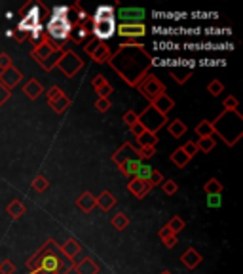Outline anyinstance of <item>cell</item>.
<instances>
[{
    "instance_id": "51",
    "label": "cell",
    "mask_w": 243,
    "mask_h": 274,
    "mask_svg": "<svg viewBox=\"0 0 243 274\" xmlns=\"http://www.w3.org/2000/svg\"><path fill=\"white\" fill-rule=\"evenodd\" d=\"M160 274H171L169 271H163V273H160Z\"/></svg>"
},
{
    "instance_id": "34",
    "label": "cell",
    "mask_w": 243,
    "mask_h": 274,
    "mask_svg": "<svg viewBox=\"0 0 243 274\" xmlns=\"http://www.w3.org/2000/svg\"><path fill=\"white\" fill-rule=\"evenodd\" d=\"M110 225L116 229V231H126L127 225H129V217L126 213H116L112 219H110Z\"/></svg>"
},
{
    "instance_id": "47",
    "label": "cell",
    "mask_w": 243,
    "mask_h": 274,
    "mask_svg": "<svg viewBox=\"0 0 243 274\" xmlns=\"http://www.w3.org/2000/svg\"><path fill=\"white\" fill-rule=\"evenodd\" d=\"M95 109H97V113H106L108 109H110V99H97L95 101Z\"/></svg>"
},
{
    "instance_id": "11",
    "label": "cell",
    "mask_w": 243,
    "mask_h": 274,
    "mask_svg": "<svg viewBox=\"0 0 243 274\" xmlns=\"http://www.w3.org/2000/svg\"><path fill=\"white\" fill-rule=\"evenodd\" d=\"M137 179L145 181V183H147L150 189H154L156 185H162V183H163V175L160 173L158 169L152 168V166H147V164H143V166L139 168Z\"/></svg>"
},
{
    "instance_id": "24",
    "label": "cell",
    "mask_w": 243,
    "mask_h": 274,
    "mask_svg": "<svg viewBox=\"0 0 243 274\" xmlns=\"http://www.w3.org/2000/svg\"><path fill=\"white\" fill-rule=\"evenodd\" d=\"M129 192L135 196V198H145L148 192H150V187H148L145 181H141V179H129Z\"/></svg>"
},
{
    "instance_id": "12",
    "label": "cell",
    "mask_w": 243,
    "mask_h": 274,
    "mask_svg": "<svg viewBox=\"0 0 243 274\" xmlns=\"http://www.w3.org/2000/svg\"><path fill=\"white\" fill-rule=\"evenodd\" d=\"M118 17H120L122 25H143L145 10H141V8H122L118 11Z\"/></svg>"
},
{
    "instance_id": "13",
    "label": "cell",
    "mask_w": 243,
    "mask_h": 274,
    "mask_svg": "<svg viewBox=\"0 0 243 274\" xmlns=\"http://www.w3.org/2000/svg\"><path fill=\"white\" fill-rule=\"evenodd\" d=\"M21 80H23L21 71H19V69H15L13 65H11V67H8L6 71H2V73H0V84L6 86L10 92H11V88H15V86L19 84Z\"/></svg>"
},
{
    "instance_id": "25",
    "label": "cell",
    "mask_w": 243,
    "mask_h": 274,
    "mask_svg": "<svg viewBox=\"0 0 243 274\" xmlns=\"http://www.w3.org/2000/svg\"><path fill=\"white\" fill-rule=\"evenodd\" d=\"M89 55H91V59H93L95 63H108V59H110L112 53H110L106 44H95L93 52L89 53Z\"/></svg>"
},
{
    "instance_id": "21",
    "label": "cell",
    "mask_w": 243,
    "mask_h": 274,
    "mask_svg": "<svg viewBox=\"0 0 243 274\" xmlns=\"http://www.w3.org/2000/svg\"><path fill=\"white\" fill-rule=\"evenodd\" d=\"M76 208L82 211V213H91L95 208V196L91 192H82L78 198H76Z\"/></svg>"
},
{
    "instance_id": "39",
    "label": "cell",
    "mask_w": 243,
    "mask_h": 274,
    "mask_svg": "<svg viewBox=\"0 0 243 274\" xmlns=\"http://www.w3.org/2000/svg\"><path fill=\"white\" fill-rule=\"evenodd\" d=\"M167 227L171 229V232H173V234H179L180 231H184L186 223H184V219H180V217H173V219L167 223Z\"/></svg>"
},
{
    "instance_id": "46",
    "label": "cell",
    "mask_w": 243,
    "mask_h": 274,
    "mask_svg": "<svg viewBox=\"0 0 243 274\" xmlns=\"http://www.w3.org/2000/svg\"><path fill=\"white\" fill-rule=\"evenodd\" d=\"M162 189H163L165 194H175V192H177V183H175L173 179L163 181V183H162Z\"/></svg>"
},
{
    "instance_id": "17",
    "label": "cell",
    "mask_w": 243,
    "mask_h": 274,
    "mask_svg": "<svg viewBox=\"0 0 243 274\" xmlns=\"http://www.w3.org/2000/svg\"><path fill=\"white\" fill-rule=\"evenodd\" d=\"M180 261H182V265L186 267V269H190V271H194L196 267H200L201 261H203V257H201V253L198 252V250H194V248H190V250H186V252L180 255Z\"/></svg>"
},
{
    "instance_id": "35",
    "label": "cell",
    "mask_w": 243,
    "mask_h": 274,
    "mask_svg": "<svg viewBox=\"0 0 243 274\" xmlns=\"http://www.w3.org/2000/svg\"><path fill=\"white\" fill-rule=\"evenodd\" d=\"M196 147H198V150H201V152H211V150H215V147H217L215 137H200V141L196 143Z\"/></svg>"
},
{
    "instance_id": "44",
    "label": "cell",
    "mask_w": 243,
    "mask_h": 274,
    "mask_svg": "<svg viewBox=\"0 0 243 274\" xmlns=\"http://www.w3.org/2000/svg\"><path fill=\"white\" fill-rule=\"evenodd\" d=\"M224 90V86H222L221 80H213V82H209V86H207V92L211 95H219Z\"/></svg>"
},
{
    "instance_id": "15",
    "label": "cell",
    "mask_w": 243,
    "mask_h": 274,
    "mask_svg": "<svg viewBox=\"0 0 243 274\" xmlns=\"http://www.w3.org/2000/svg\"><path fill=\"white\" fill-rule=\"evenodd\" d=\"M73 271L76 274H99L101 267H99V263H97L95 259H91V257H84V259H80L78 263L74 265Z\"/></svg>"
},
{
    "instance_id": "32",
    "label": "cell",
    "mask_w": 243,
    "mask_h": 274,
    "mask_svg": "<svg viewBox=\"0 0 243 274\" xmlns=\"http://www.w3.org/2000/svg\"><path fill=\"white\" fill-rule=\"evenodd\" d=\"M203 190H205L209 196H219V194L222 192V183L213 177V179H209L205 185H203Z\"/></svg>"
},
{
    "instance_id": "42",
    "label": "cell",
    "mask_w": 243,
    "mask_h": 274,
    "mask_svg": "<svg viewBox=\"0 0 243 274\" xmlns=\"http://www.w3.org/2000/svg\"><path fill=\"white\" fill-rule=\"evenodd\" d=\"M137 122H139V115L135 111H127V113H124V124H127V126L131 128L133 124H137Z\"/></svg>"
},
{
    "instance_id": "16",
    "label": "cell",
    "mask_w": 243,
    "mask_h": 274,
    "mask_svg": "<svg viewBox=\"0 0 243 274\" xmlns=\"http://www.w3.org/2000/svg\"><path fill=\"white\" fill-rule=\"evenodd\" d=\"M91 84H93V90H95L97 95H99L101 99H108L110 94H112V86L108 84V80H106L103 74H97V76H93Z\"/></svg>"
},
{
    "instance_id": "31",
    "label": "cell",
    "mask_w": 243,
    "mask_h": 274,
    "mask_svg": "<svg viewBox=\"0 0 243 274\" xmlns=\"http://www.w3.org/2000/svg\"><path fill=\"white\" fill-rule=\"evenodd\" d=\"M171 162H173L177 168H184V166L190 162V158H188V156L184 154V150L179 147V148H175V150L171 152Z\"/></svg>"
},
{
    "instance_id": "27",
    "label": "cell",
    "mask_w": 243,
    "mask_h": 274,
    "mask_svg": "<svg viewBox=\"0 0 243 274\" xmlns=\"http://www.w3.org/2000/svg\"><path fill=\"white\" fill-rule=\"evenodd\" d=\"M23 92H25V95H27L29 99H38V97H40V94L44 92V88H42V84H40L38 80L31 78L27 84L23 86Z\"/></svg>"
},
{
    "instance_id": "43",
    "label": "cell",
    "mask_w": 243,
    "mask_h": 274,
    "mask_svg": "<svg viewBox=\"0 0 243 274\" xmlns=\"http://www.w3.org/2000/svg\"><path fill=\"white\" fill-rule=\"evenodd\" d=\"M238 105H240V101H238V97H234V95H228V97L224 99V111H238Z\"/></svg>"
},
{
    "instance_id": "36",
    "label": "cell",
    "mask_w": 243,
    "mask_h": 274,
    "mask_svg": "<svg viewBox=\"0 0 243 274\" xmlns=\"http://www.w3.org/2000/svg\"><path fill=\"white\" fill-rule=\"evenodd\" d=\"M196 134L200 137H213L215 136V132H213V122H209V120H201L200 124L196 126Z\"/></svg>"
},
{
    "instance_id": "8",
    "label": "cell",
    "mask_w": 243,
    "mask_h": 274,
    "mask_svg": "<svg viewBox=\"0 0 243 274\" xmlns=\"http://www.w3.org/2000/svg\"><path fill=\"white\" fill-rule=\"evenodd\" d=\"M137 88H139V92H141V95L147 97L150 103H152L154 99H158L162 94H165V86L160 82V78L152 76V74H147L145 80H143Z\"/></svg>"
},
{
    "instance_id": "40",
    "label": "cell",
    "mask_w": 243,
    "mask_h": 274,
    "mask_svg": "<svg viewBox=\"0 0 243 274\" xmlns=\"http://www.w3.org/2000/svg\"><path fill=\"white\" fill-rule=\"evenodd\" d=\"M182 150H184V154H186V156H188V158H194V156H196V154H198V152H200V150H198V147H196V143H194V141H188V143H184V145H182Z\"/></svg>"
},
{
    "instance_id": "45",
    "label": "cell",
    "mask_w": 243,
    "mask_h": 274,
    "mask_svg": "<svg viewBox=\"0 0 243 274\" xmlns=\"http://www.w3.org/2000/svg\"><path fill=\"white\" fill-rule=\"evenodd\" d=\"M154 148L152 147H139V150H137V154H139V158L141 160H148V158H152L154 156Z\"/></svg>"
},
{
    "instance_id": "4",
    "label": "cell",
    "mask_w": 243,
    "mask_h": 274,
    "mask_svg": "<svg viewBox=\"0 0 243 274\" xmlns=\"http://www.w3.org/2000/svg\"><path fill=\"white\" fill-rule=\"evenodd\" d=\"M112 160H114V164L118 166V169H120L126 177H129V179H135L139 173V168L143 166V160L139 158L137 148L133 147L131 143H124V145L114 152Z\"/></svg>"
},
{
    "instance_id": "9",
    "label": "cell",
    "mask_w": 243,
    "mask_h": 274,
    "mask_svg": "<svg viewBox=\"0 0 243 274\" xmlns=\"http://www.w3.org/2000/svg\"><path fill=\"white\" fill-rule=\"evenodd\" d=\"M48 34L53 40H65L71 34V23L67 19V15L55 13L48 23Z\"/></svg>"
},
{
    "instance_id": "19",
    "label": "cell",
    "mask_w": 243,
    "mask_h": 274,
    "mask_svg": "<svg viewBox=\"0 0 243 274\" xmlns=\"http://www.w3.org/2000/svg\"><path fill=\"white\" fill-rule=\"evenodd\" d=\"M152 107L158 111L160 115H163V116H167L173 111V107H175V103H173V99H171L167 94H162L158 97V99H154L152 101Z\"/></svg>"
},
{
    "instance_id": "1",
    "label": "cell",
    "mask_w": 243,
    "mask_h": 274,
    "mask_svg": "<svg viewBox=\"0 0 243 274\" xmlns=\"http://www.w3.org/2000/svg\"><path fill=\"white\" fill-rule=\"evenodd\" d=\"M108 65L126 80V84L137 88L152 67V57L141 44H122L118 52L110 55Z\"/></svg>"
},
{
    "instance_id": "38",
    "label": "cell",
    "mask_w": 243,
    "mask_h": 274,
    "mask_svg": "<svg viewBox=\"0 0 243 274\" xmlns=\"http://www.w3.org/2000/svg\"><path fill=\"white\" fill-rule=\"evenodd\" d=\"M61 55H63V48H57V50H55V52H53L52 55L46 59V63L42 65L44 71H52L53 67L57 65V61H59V57H61Z\"/></svg>"
},
{
    "instance_id": "2",
    "label": "cell",
    "mask_w": 243,
    "mask_h": 274,
    "mask_svg": "<svg viewBox=\"0 0 243 274\" xmlns=\"http://www.w3.org/2000/svg\"><path fill=\"white\" fill-rule=\"evenodd\" d=\"M27 269L31 274H69L74 269V261L67 259L55 240H48L38 253L27 259Z\"/></svg>"
},
{
    "instance_id": "6",
    "label": "cell",
    "mask_w": 243,
    "mask_h": 274,
    "mask_svg": "<svg viewBox=\"0 0 243 274\" xmlns=\"http://www.w3.org/2000/svg\"><path fill=\"white\" fill-rule=\"evenodd\" d=\"M165 122H167V116L160 115L152 105L139 115V124L145 128V132H150V134H156L160 128H163Z\"/></svg>"
},
{
    "instance_id": "33",
    "label": "cell",
    "mask_w": 243,
    "mask_h": 274,
    "mask_svg": "<svg viewBox=\"0 0 243 274\" xmlns=\"http://www.w3.org/2000/svg\"><path fill=\"white\" fill-rule=\"evenodd\" d=\"M139 141V147H156L158 145V137H156V134H150V132H145L141 137H137Z\"/></svg>"
},
{
    "instance_id": "26",
    "label": "cell",
    "mask_w": 243,
    "mask_h": 274,
    "mask_svg": "<svg viewBox=\"0 0 243 274\" xmlns=\"http://www.w3.org/2000/svg\"><path fill=\"white\" fill-rule=\"evenodd\" d=\"M171 76L175 78V82H179V84H184V82H188L192 76V69L190 67H171L169 69Z\"/></svg>"
},
{
    "instance_id": "29",
    "label": "cell",
    "mask_w": 243,
    "mask_h": 274,
    "mask_svg": "<svg viewBox=\"0 0 243 274\" xmlns=\"http://www.w3.org/2000/svg\"><path fill=\"white\" fill-rule=\"evenodd\" d=\"M6 211H8V215H10L11 219H19L23 213H25V204H23L21 200H11L10 204H8Z\"/></svg>"
},
{
    "instance_id": "20",
    "label": "cell",
    "mask_w": 243,
    "mask_h": 274,
    "mask_svg": "<svg viewBox=\"0 0 243 274\" xmlns=\"http://www.w3.org/2000/svg\"><path fill=\"white\" fill-rule=\"evenodd\" d=\"M59 250H61V253H63L67 259L74 261V257H78V253L82 252V246H80V242H78L76 238H69V240H65L63 246H61Z\"/></svg>"
},
{
    "instance_id": "37",
    "label": "cell",
    "mask_w": 243,
    "mask_h": 274,
    "mask_svg": "<svg viewBox=\"0 0 243 274\" xmlns=\"http://www.w3.org/2000/svg\"><path fill=\"white\" fill-rule=\"evenodd\" d=\"M31 187L36 190V192H44V190H48V187H50V179L40 173V175H36V177L32 179Z\"/></svg>"
},
{
    "instance_id": "49",
    "label": "cell",
    "mask_w": 243,
    "mask_h": 274,
    "mask_svg": "<svg viewBox=\"0 0 243 274\" xmlns=\"http://www.w3.org/2000/svg\"><path fill=\"white\" fill-rule=\"evenodd\" d=\"M11 59H10V55H8V53H0V69H2V71H6V69H8V67H11Z\"/></svg>"
},
{
    "instance_id": "10",
    "label": "cell",
    "mask_w": 243,
    "mask_h": 274,
    "mask_svg": "<svg viewBox=\"0 0 243 274\" xmlns=\"http://www.w3.org/2000/svg\"><path fill=\"white\" fill-rule=\"evenodd\" d=\"M48 103L52 107L55 113H65L69 107H71V99L67 97L63 90L59 88V86H52L50 90H48Z\"/></svg>"
},
{
    "instance_id": "7",
    "label": "cell",
    "mask_w": 243,
    "mask_h": 274,
    "mask_svg": "<svg viewBox=\"0 0 243 274\" xmlns=\"http://www.w3.org/2000/svg\"><path fill=\"white\" fill-rule=\"evenodd\" d=\"M55 67H57L67 78H73L74 74L84 67V61L78 57V53H74L73 50H67V52H63V55L59 57V61H57Z\"/></svg>"
},
{
    "instance_id": "22",
    "label": "cell",
    "mask_w": 243,
    "mask_h": 274,
    "mask_svg": "<svg viewBox=\"0 0 243 274\" xmlns=\"http://www.w3.org/2000/svg\"><path fill=\"white\" fill-rule=\"evenodd\" d=\"M38 21H40L38 10H36V8H32V10L21 19V23H19V29H21V31H32V29H38V27H40Z\"/></svg>"
},
{
    "instance_id": "48",
    "label": "cell",
    "mask_w": 243,
    "mask_h": 274,
    "mask_svg": "<svg viewBox=\"0 0 243 274\" xmlns=\"http://www.w3.org/2000/svg\"><path fill=\"white\" fill-rule=\"evenodd\" d=\"M10 95H11L10 90H8L6 86H2V84H0V107L4 105V103H6L8 99H10Z\"/></svg>"
},
{
    "instance_id": "41",
    "label": "cell",
    "mask_w": 243,
    "mask_h": 274,
    "mask_svg": "<svg viewBox=\"0 0 243 274\" xmlns=\"http://www.w3.org/2000/svg\"><path fill=\"white\" fill-rule=\"evenodd\" d=\"M0 274H15V265L11 263L10 259H4L0 263Z\"/></svg>"
},
{
    "instance_id": "50",
    "label": "cell",
    "mask_w": 243,
    "mask_h": 274,
    "mask_svg": "<svg viewBox=\"0 0 243 274\" xmlns=\"http://www.w3.org/2000/svg\"><path fill=\"white\" fill-rule=\"evenodd\" d=\"M131 134H133L135 137H141L143 134H145V128H143V126H141V124L137 122V124H133V126H131Z\"/></svg>"
},
{
    "instance_id": "28",
    "label": "cell",
    "mask_w": 243,
    "mask_h": 274,
    "mask_svg": "<svg viewBox=\"0 0 243 274\" xmlns=\"http://www.w3.org/2000/svg\"><path fill=\"white\" fill-rule=\"evenodd\" d=\"M160 240L165 244V248H175V246H177V242H179L177 234H173L167 225L160 229Z\"/></svg>"
},
{
    "instance_id": "5",
    "label": "cell",
    "mask_w": 243,
    "mask_h": 274,
    "mask_svg": "<svg viewBox=\"0 0 243 274\" xmlns=\"http://www.w3.org/2000/svg\"><path fill=\"white\" fill-rule=\"evenodd\" d=\"M114 32H116V23H114V15H112V8L101 6L93 17V34L101 40H106Z\"/></svg>"
},
{
    "instance_id": "14",
    "label": "cell",
    "mask_w": 243,
    "mask_h": 274,
    "mask_svg": "<svg viewBox=\"0 0 243 274\" xmlns=\"http://www.w3.org/2000/svg\"><path fill=\"white\" fill-rule=\"evenodd\" d=\"M57 48H59V46L52 44L50 40H42V42H40L38 46H36V48H34V50H32V57H34V59L40 63V67H42V65L46 63V59H48V57H50V55H52V53L55 52Z\"/></svg>"
},
{
    "instance_id": "23",
    "label": "cell",
    "mask_w": 243,
    "mask_h": 274,
    "mask_svg": "<svg viewBox=\"0 0 243 274\" xmlns=\"http://www.w3.org/2000/svg\"><path fill=\"white\" fill-rule=\"evenodd\" d=\"M95 206H99L103 211L112 210L116 206V196L110 192V190H103L99 196H95Z\"/></svg>"
},
{
    "instance_id": "18",
    "label": "cell",
    "mask_w": 243,
    "mask_h": 274,
    "mask_svg": "<svg viewBox=\"0 0 243 274\" xmlns=\"http://www.w3.org/2000/svg\"><path fill=\"white\" fill-rule=\"evenodd\" d=\"M118 34L126 36V38H139V36L147 34V29H145V25H120Z\"/></svg>"
},
{
    "instance_id": "3",
    "label": "cell",
    "mask_w": 243,
    "mask_h": 274,
    "mask_svg": "<svg viewBox=\"0 0 243 274\" xmlns=\"http://www.w3.org/2000/svg\"><path fill=\"white\" fill-rule=\"evenodd\" d=\"M213 132L221 137L228 147H234L243 137V116L238 111H224L215 120Z\"/></svg>"
},
{
    "instance_id": "30",
    "label": "cell",
    "mask_w": 243,
    "mask_h": 274,
    "mask_svg": "<svg viewBox=\"0 0 243 274\" xmlns=\"http://www.w3.org/2000/svg\"><path fill=\"white\" fill-rule=\"evenodd\" d=\"M167 132H169L171 137H175V139H179V137H182L184 134H186V124L182 122V120H173L169 126H167Z\"/></svg>"
}]
</instances>
